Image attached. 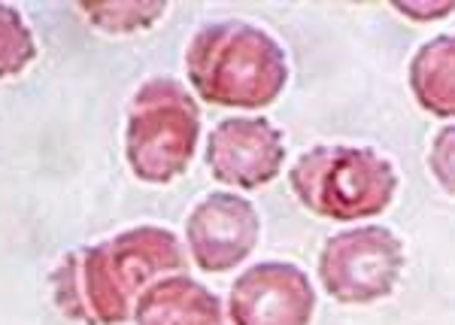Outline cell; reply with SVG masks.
Returning a JSON list of instances; mask_svg holds the SVG:
<instances>
[{
    "instance_id": "obj_1",
    "label": "cell",
    "mask_w": 455,
    "mask_h": 325,
    "mask_svg": "<svg viewBox=\"0 0 455 325\" xmlns=\"http://www.w3.org/2000/svg\"><path fill=\"white\" fill-rule=\"evenodd\" d=\"M180 271H186V253L176 234L140 225L64 258L52 277L55 301L76 322L119 325L134 320L152 286Z\"/></svg>"
},
{
    "instance_id": "obj_2",
    "label": "cell",
    "mask_w": 455,
    "mask_h": 325,
    "mask_svg": "<svg viewBox=\"0 0 455 325\" xmlns=\"http://www.w3.org/2000/svg\"><path fill=\"white\" fill-rule=\"evenodd\" d=\"M188 83L219 107H267L283 94L289 61L280 43L246 21H212L186 52Z\"/></svg>"
},
{
    "instance_id": "obj_3",
    "label": "cell",
    "mask_w": 455,
    "mask_h": 325,
    "mask_svg": "<svg viewBox=\"0 0 455 325\" xmlns=\"http://www.w3.org/2000/svg\"><path fill=\"white\" fill-rule=\"evenodd\" d=\"M289 183L307 210L334 223L379 216L398 189L395 167L368 146H315L295 161Z\"/></svg>"
},
{
    "instance_id": "obj_4",
    "label": "cell",
    "mask_w": 455,
    "mask_h": 325,
    "mask_svg": "<svg viewBox=\"0 0 455 325\" xmlns=\"http://www.w3.org/2000/svg\"><path fill=\"white\" fill-rule=\"evenodd\" d=\"M201 134V113L186 85L149 79L128 107V165L146 183H171L186 174Z\"/></svg>"
},
{
    "instance_id": "obj_5",
    "label": "cell",
    "mask_w": 455,
    "mask_h": 325,
    "mask_svg": "<svg viewBox=\"0 0 455 325\" xmlns=\"http://www.w3.org/2000/svg\"><path fill=\"white\" fill-rule=\"evenodd\" d=\"M403 247L383 225H355L334 234L319 256V280L340 305H371L398 286Z\"/></svg>"
},
{
    "instance_id": "obj_6",
    "label": "cell",
    "mask_w": 455,
    "mask_h": 325,
    "mask_svg": "<svg viewBox=\"0 0 455 325\" xmlns=\"http://www.w3.org/2000/svg\"><path fill=\"white\" fill-rule=\"evenodd\" d=\"M315 292L298 264L261 262L243 271L228 295L231 325H310Z\"/></svg>"
},
{
    "instance_id": "obj_7",
    "label": "cell",
    "mask_w": 455,
    "mask_h": 325,
    "mask_svg": "<svg viewBox=\"0 0 455 325\" xmlns=\"http://www.w3.org/2000/svg\"><path fill=\"white\" fill-rule=\"evenodd\" d=\"M261 234V219L252 201L231 191L204 198L186 223V240L201 271L222 274L252 253Z\"/></svg>"
},
{
    "instance_id": "obj_8",
    "label": "cell",
    "mask_w": 455,
    "mask_h": 325,
    "mask_svg": "<svg viewBox=\"0 0 455 325\" xmlns=\"http://www.w3.org/2000/svg\"><path fill=\"white\" fill-rule=\"evenodd\" d=\"M285 161V143L267 119H225L210 131L207 165L219 183L237 189H259L276 180Z\"/></svg>"
},
{
    "instance_id": "obj_9",
    "label": "cell",
    "mask_w": 455,
    "mask_h": 325,
    "mask_svg": "<svg viewBox=\"0 0 455 325\" xmlns=\"http://www.w3.org/2000/svg\"><path fill=\"white\" fill-rule=\"evenodd\" d=\"M137 325H231L222 301L192 277L173 274L152 286L134 310Z\"/></svg>"
},
{
    "instance_id": "obj_10",
    "label": "cell",
    "mask_w": 455,
    "mask_h": 325,
    "mask_svg": "<svg viewBox=\"0 0 455 325\" xmlns=\"http://www.w3.org/2000/svg\"><path fill=\"white\" fill-rule=\"evenodd\" d=\"M410 85L425 110L450 119L455 113V43L452 37H435L410 61Z\"/></svg>"
},
{
    "instance_id": "obj_11",
    "label": "cell",
    "mask_w": 455,
    "mask_h": 325,
    "mask_svg": "<svg viewBox=\"0 0 455 325\" xmlns=\"http://www.w3.org/2000/svg\"><path fill=\"white\" fill-rule=\"evenodd\" d=\"M83 12L94 25H100L109 34H131L143 31L152 21L167 12V4L158 0H146V4H83Z\"/></svg>"
},
{
    "instance_id": "obj_12",
    "label": "cell",
    "mask_w": 455,
    "mask_h": 325,
    "mask_svg": "<svg viewBox=\"0 0 455 325\" xmlns=\"http://www.w3.org/2000/svg\"><path fill=\"white\" fill-rule=\"evenodd\" d=\"M34 58V37L12 6H0V79L25 70Z\"/></svg>"
},
{
    "instance_id": "obj_13",
    "label": "cell",
    "mask_w": 455,
    "mask_h": 325,
    "mask_svg": "<svg viewBox=\"0 0 455 325\" xmlns=\"http://www.w3.org/2000/svg\"><path fill=\"white\" fill-rule=\"evenodd\" d=\"M452 143H455V131H452V125H446V128L437 134L435 150H431V155H428L431 171L437 174L440 186H443L446 191H452Z\"/></svg>"
},
{
    "instance_id": "obj_14",
    "label": "cell",
    "mask_w": 455,
    "mask_h": 325,
    "mask_svg": "<svg viewBox=\"0 0 455 325\" xmlns=\"http://www.w3.org/2000/svg\"><path fill=\"white\" fill-rule=\"evenodd\" d=\"M395 10L403 12V16L410 19H443L452 12V4L450 0H437V4H422V0H401V4H395Z\"/></svg>"
}]
</instances>
